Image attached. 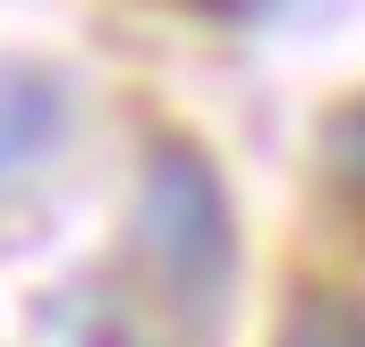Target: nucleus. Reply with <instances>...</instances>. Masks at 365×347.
<instances>
[{"label": "nucleus", "mask_w": 365, "mask_h": 347, "mask_svg": "<svg viewBox=\"0 0 365 347\" xmlns=\"http://www.w3.org/2000/svg\"><path fill=\"white\" fill-rule=\"evenodd\" d=\"M153 212H162V262H170V279H212L221 271V203H212V186L170 161V170L153 178Z\"/></svg>", "instance_id": "obj_1"}, {"label": "nucleus", "mask_w": 365, "mask_h": 347, "mask_svg": "<svg viewBox=\"0 0 365 347\" xmlns=\"http://www.w3.org/2000/svg\"><path fill=\"white\" fill-rule=\"evenodd\" d=\"M331 170L349 178V186H365V102L340 119V127H331Z\"/></svg>", "instance_id": "obj_2"}]
</instances>
